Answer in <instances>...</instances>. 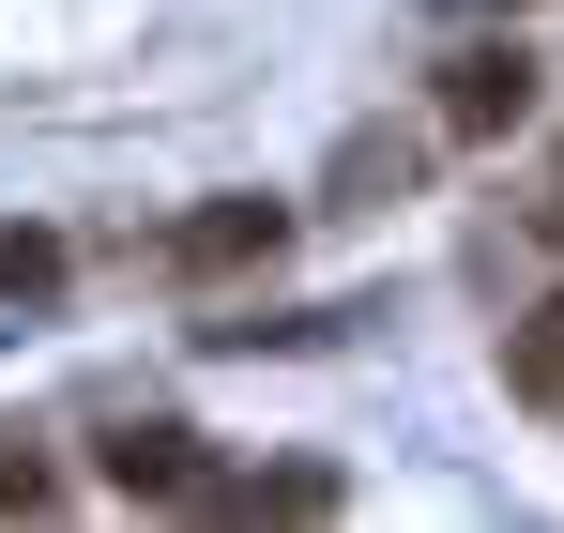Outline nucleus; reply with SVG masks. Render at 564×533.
<instances>
[{
	"mask_svg": "<svg viewBox=\"0 0 564 533\" xmlns=\"http://www.w3.org/2000/svg\"><path fill=\"white\" fill-rule=\"evenodd\" d=\"M107 488L122 503H214V519H245V472H214L198 427H122L107 443Z\"/></svg>",
	"mask_w": 564,
	"mask_h": 533,
	"instance_id": "obj_1",
	"label": "nucleus"
},
{
	"mask_svg": "<svg viewBox=\"0 0 564 533\" xmlns=\"http://www.w3.org/2000/svg\"><path fill=\"white\" fill-rule=\"evenodd\" d=\"M534 122V46H458L443 62V138H519Z\"/></svg>",
	"mask_w": 564,
	"mask_h": 533,
	"instance_id": "obj_2",
	"label": "nucleus"
},
{
	"mask_svg": "<svg viewBox=\"0 0 564 533\" xmlns=\"http://www.w3.org/2000/svg\"><path fill=\"white\" fill-rule=\"evenodd\" d=\"M275 244H290L275 198H214V214H184V229H169V274H260Z\"/></svg>",
	"mask_w": 564,
	"mask_h": 533,
	"instance_id": "obj_3",
	"label": "nucleus"
},
{
	"mask_svg": "<svg viewBox=\"0 0 564 533\" xmlns=\"http://www.w3.org/2000/svg\"><path fill=\"white\" fill-rule=\"evenodd\" d=\"M503 381H519L534 412H564V290L534 305V320H519V336H503Z\"/></svg>",
	"mask_w": 564,
	"mask_h": 533,
	"instance_id": "obj_4",
	"label": "nucleus"
},
{
	"mask_svg": "<svg viewBox=\"0 0 564 533\" xmlns=\"http://www.w3.org/2000/svg\"><path fill=\"white\" fill-rule=\"evenodd\" d=\"M62 290V229H0V305H46Z\"/></svg>",
	"mask_w": 564,
	"mask_h": 533,
	"instance_id": "obj_5",
	"label": "nucleus"
},
{
	"mask_svg": "<svg viewBox=\"0 0 564 533\" xmlns=\"http://www.w3.org/2000/svg\"><path fill=\"white\" fill-rule=\"evenodd\" d=\"M0 503H15V519H31V503H62V488H46V457H31V443H0Z\"/></svg>",
	"mask_w": 564,
	"mask_h": 533,
	"instance_id": "obj_6",
	"label": "nucleus"
},
{
	"mask_svg": "<svg viewBox=\"0 0 564 533\" xmlns=\"http://www.w3.org/2000/svg\"><path fill=\"white\" fill-rule=\"evenodd\" d=\"M534 214H550V244H564V153H550V198H534Z\"/></svg>",
	"mask_w": 564,
	"mask_h": 533,
	"instance_id": "obj_7",
	"label": "nucleus"
},
{
	"mask_svg": "<svg viewBox=\"0 0 564 533\" xmlns=\"http://www.w3.org/2000/svg\"><path fill=\"white\" fill-rule=\"evenodd\" d=\"M458 15H519V0H458Z\"/></svg>",
	"mask_w": 564,
	"mask_h": 533,
	"instance_id": "obj_8",
	"label": "nucleus"
}]
</instances>
